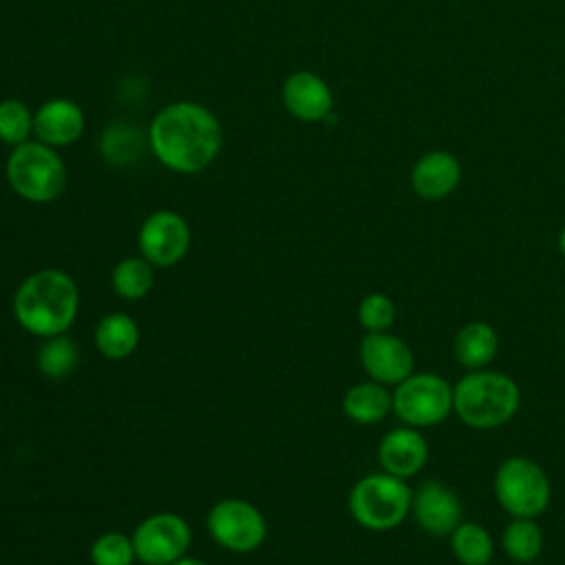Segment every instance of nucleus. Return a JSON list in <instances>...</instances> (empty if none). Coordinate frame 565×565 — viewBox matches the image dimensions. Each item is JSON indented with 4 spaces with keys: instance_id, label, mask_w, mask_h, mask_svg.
<instances>
[{
    "instance_id": "nucleus-1",
    "label": "nucleus",
    "mask_w": 565,
    "mask_h": 565,
    "mask_svg": "<svg viewBox=\"0 0 565 565\" xmlns=\"http://www.w3.org/2000/svg\"><path fill=\"white\" fill-rule=\"evenodd\" d=\"M152 154L172 172L205 170L221 152L223 130L216 115L196 102L163 106L148 130Z\"/></svg>"
},
{
    "instance_id": "nucleus-2",
    "label": "nucleus",
    "mask_w": 565,
    "mask_h": 565,
    "mask_svg": "<svg viewBox=\"0 0 565 565\" xmlns=\"http://www.w3.org/2000/svg\"><path fill=\"white\" fill-rule=\"evenodd\" d=\"M77 282L71 274L53 267L29 274L13 294V316L35 338L66 333L77 318Z\"/></svg>"
},
{
    "instance_id": "nucleus-3",
    "label": "nucleus",
    "mask_w": 565,
    "mask_h": 565,
    "mask_svg": "<svg viewBox=\"0 0 565 565\" xmlns=\"http://www.w3.org/2000/svg\"><path fill=\"white\" fill-rule=\"evenodd\" d=\"M521 406V388L503 371H468L452 384V413L475 430H492L508 424Z\"/></svg>"
},
{
    "instance_id": "nucleus-4",
    "label": "nucleus",
    "mask_w": 565,
    "mask_h": 565,
    "mask_svg": "<svg viewBox=\"0 0 565 565\" xmlns=\"http://www.w3.org/2000/svg\"><path fill=\"white\" fill-rule=\"evenodd\" d=\"M413 490L406 479L393 477L384 470L358 479L349 492L351 519L371 532H388L406 521L411 514Z\"/></svg>"
},
{
    "instance_id": "nucleus-5",
    "label": "nucleus",
    "mask_w": 565,
    "mask_h": 565,
    "mask_svg": "<svg viewBox=\"0 0 565 565\" xmlns=\"http://www.w3.org/2000/svg\"><path fill=\"white\" fill-rule=\"evenodd\" d=\"M7 181L29 203H49L64 192L66 166L55 148L42 141H24L7 157Z\"/></svg>"
},
{
    "instance_id": "nucleus-6",
    "label": "nucleus",
    "mask_w": 565,
    "mask_h": 565,
    "mask_svg": "<svg viewBox=\"0 0 565 565\" xmlns=\"http://www.w3.org/2000/svg\"><path fill=\"white\" fill-rule=\"evenodd\" d=\"M492 492L510 519H539L550 505L552 483L534 459L514 455L499 463Z\"/></svg>"
},
{
    "instance_id": "nucleus-7",
    "label": "nucleus",
    "mask_w": 565,
    "mask_h": 565,
    "mask_svg": "<svg viewBox=\"0 0 565 565\" xmlns=\"http://www.w3.org/2000/svg\"><path fill=\"white\" fill-rule=\"evenodd\" d=\"M393 413L404 426L430 428L452 413V384L433 371L411 373L393 386Z\"/></svg>"
},
{
    "instance_id": "nucleus-8",
    "label": "nucleus",
    "mask_w": 565,
    "mask_h": 565,
    "mask_svg": "<svg viewBox=\"0 0 565 565\" xmlns=\"http://www.w3.org/2000/svg\"><path fill=\"white\" fill-rule=\"evenodd\" d=\"M207 532L212 541L230 552H252L267 536L263 512L245 499H221L207 512Z\"/></svg>"
},
{
    "instance_id": "nucleus-9",
    "label": "nucleus",
    "mask_w": 565,
    "mask_h": 565,
    "mask_svg": "<svg viewBox=\"0 0 565 565\" xmlns=\"http://www.w3.org/2000/svg\"><path fill=\"white\" fill-rule=\"evenodd\" d=\"M192 530L181 514L157 512L146 516L132 532L137 561L143 565H170L185 556Z\"/></svg>"
},
{
    "instance_id": "nucleus-10",
    "label": "nucleus",
    "mask_w": 565,
    "mask_h": 565,
    "mask_svg": "<svg viewBox=\"0 0 565 565\" xmlns=\"http://www.w3.org/2000/svg\"><path fill=\"white\" fill-rule=\"evenodd\" d=\"M190 225L172 210H157L139 227V252L154 267H172L190 249Z\"/></svg>"
},
{
    "instance_id": "nucleus-11",
    "label": "nucleus",
    "mask_w": 565,
    "mask_h": 565,
    "mask_svg": "<svg viewBox=\"0 0 565 565\" xmlns=\"http://www.w3.org/2000/svg\"><path fill=\"white\" fill-rule=\"evenodd\" d=\"M358 353L369 380L384 386H397L415 371V355L411 347L391 331L364 333Z\"/></svg>"
},
{
    "instance_id": "nucleus-12",
    "label": "nucleus",
    "mask_w": 565,
    "mask_h": 565,
    "mask_svg": "<svg viewBox=\"0 0 565 565\" xmlns=\"http://www.w3.org/2000/svg\"><path fill=\"white\" fill-rule=\"evenodd\" d=\"M411 514L417 527L426 534L448 536L463 521V505L450 486L437 479H426L413 490Z\"/></svg>"
},
{
    "instance_id": "nucleus-13",
    "label": "nucleus",
    "mask_w": 565,
    "mask_h": 565,
    "mask_svg": "<svg viewBox=\"0 0 565 565\" xmlns=\"http://www.w3.org/2000/svg\"><path fill=\"white\" fill-rule=\"evenodd\" d=\"M377 461L384 472L411 479L419 475L428 461V441L419 428H393L377 444Z\"/></svg>"
},
{
    "instance_id": "nucleus-14",
    "label": "nucleus",
    "mask_w": 565,
    "mask_h": 565,
    "mask_svg": "<svg viewBox=\"0 0 565 565\" xmlns=\"http://www.w3.org/2000/svg\"><path fill=\"white\" fill-rule=\"evenodd\" d=\"M282 104L300 121H320L331 115L333 95L313 71H296L282 84Z\"/></svg>"
},
{
    "instance_id": "nucleus-15",
    "label": "nucleus",
    "mask_w": 565,
    "mask_h": 565,
    "mask_svg": "<svg viewBox=\"0 0 565 565\" xmlns=\"http://www.w3.org/2000/svg\"><path fill=\"white\" fill-rule=\"evenodd\" d=\"M84 132V113L73 99L55 97L33 113V135L51 148L75 143Z\"/></svg>"
},
{
    "instance_id": "nucleus-16",
    "label": "nucleus",
    "mask_w": 565,
    "mask_h": 565,
    "mask_svg": "<svg viewBox=\"0 0 565 565\" xmlns=\"http://www.w3.org/2000/svg\"><path fill=\"white\" fill-rule=\"evenodd\" d=\"M461 181V166L455 154L433 150L417 159L411 172V185L424 201H439L455 192Z\"/></svg>"
},
{
    "instance_id": "nucleus-17",
    "label": "nucleus",
    "mask_w": 565,
    "mask_h": 565,
    "mask_svg": "<svg viewBox=\"0 0 565 565\" xmlns=\"http://www.w3.org/2000/svg\"><path fill=\"white\" fill-rule=\"evenodd\" d=\"M452 351H455V360L466 371L488 369L499 351V335L490 322L472 320L457 331Z\"/></svg>"
},
{
    "instance_id": "nucleus-18",
    "label": "nucleus",
    "mask_w": 565,
    "mask_h": 565,
    "mask_svg": "<svg viewBox=\"0 0 565 565\" xmlns=\"http://www.w3.org/2000/svg\"><path fill=\"white\" fill-rule=\"evenodd\" d=\"M342 411L355 424H380L393 411V391L375 380L358 382L344 393Z\"/></svg>"
},
{
    "instance_id": "nucleus-19",
    "label": "nucleus",
    "mask_w": 565,
    "mask_h": 565,
    "mask_svg": "<svg viewBox=\"0 0 565 565\" xmlns=\"http://www.w3.org/2000/svg\"><path fill=\"white\" fill-rule=\"evenodd\" d=\"M95 347L108 360H124L132 355L139 344V327L128 313H106L95 327Z\"/></svg>"
},
{
    "instance_id": "nucleus-20",
    "label": "nucleus",
    "mask_w": 565,
    "mask_h": 565,
    "mask_svg": "<svg viewBox=\"0 0 565 565\" xmlns=\"http://www.w3.org/2000/svg\"><path fill=\"white\" fill-rule=\"evenodd\" d=\"M450 552L459 565H490L494 556V539L481 523L461 521L450 534Z\"/></svg>"
},
{
    "instance_id": "nucleus-21",
    "label": "nucleus",
    "mask_w": 565,
    "mask_h": 565,
    "mask_svg": "<svg viewBox=\"0 0 565 565\" xmlns=\"http://www.w3.org/2000/svg\"><path fill=\"white\" fill-rule=\"evenodd\" d=\"M543 545L545 536L536 519H510L501 532V547L505 556L521 565L534 563L541 556Z\"/></svg>"
},
{
    "instance_id": "nucleus-22",
    "label": "nucleus",
    "mask_w": 565,
    "mask_h": 565,
    "mask_svg": "<svg viewBox=\"0 0 565 565\" xmlns=\"http://www.w3.org/2000/svg\"><path fill=\"white\" fill-rule=\"evenodd\" d=\"M77 362H79V351L66 333L44 338V342L40 344V349L35 353L38 371L44 377L55 380V382L68 377L75 371Z\"/></svg>"
},
{
    "instance_id": "nucleus-23",
    "label": "nucleus",
    "mask_w": 565,
    "mask_h": 565,
    "mask_svg": "<svg viewBox=\"0 0 565 565\" xmlns=\"http://www.w3.org/2000/svg\"><path fill=\"white\" fill-rule=\"evenodd\" d=\"M154 276H152V265L143 256H128L121 258L110 274V285L115 294L124 300H139L148 296L152 289Z\"/></svg>"
},
{
    "instance_id": "nucleus-24",
    "label": "nucleus",
    "mask_w": 565,
    "mask_h": 565,
    "mask_svg": "<svg viewBox=\"0 0 565 565\" xmlns=\"http://www.w3.org/2000/svg\"><path fill=\"white\" fill-rule=\"evenodd\" d=\"M143 135L139 128L128 124L110 126L102 137V154L110 166H130L141 157Z\"/></svg>"
},
{
    "instance_id": "nucleus-25",
    "label": "nucleus",
    "mask_w": 565,
    "mask_h": 565,
    "mask_svg": "<svg viewBox=\"0 0 565 565\" xmlns=\"http://www.w3.org/2000/svg\"><path fill=\"white\" fill-rule=\"evenodd\" d=\"M33 135V113L20 99L0 102V141L15 148Z\"/></svg>"
},
{
    "instance_id": "nucleus-26",
    "label": "nucleus",
    "mask_w": 565,
    "mask_h": 565,
    "mask_svg": "<svg viewBox=\"0 0 565 565\" xmlns=\"http://www.w3.org/2000/svg\"><path fill=\"white\" fill-rule=\"evenodd\" d=\"M93 565H132L137 561L132 536L124 532H104L90 545Z\"/></svg>"
},
{
    "instance_id": "nucleus-27",
    "label": "nucleus",
    "mask_w": 565,
    "mask_h": 565,
    "mask_svg": "<svg viewBox=\"0 0 565 565\" xmlns=\"http://www.w3.org/2000/svg\"><path fill=\"white\" fill-rule=\"evenodd\" d=\"M395 316H397L395 302L382 291L366 294L358 305V322L366 333L391 331Z\"/></svg>"
},
{
    "instance_id": "nucleus-28",
    "label": "nucleus",
    "mask_w": 565,
    "mask_h": 565,
    "mask_svg": "<svg viewBox=\"0 0 565 565\" xmlns=\"http://www.w3.org/2000/svg\"><path fill=\"white\" fill-rule=\"evenodd\" d=\"M170 565H207V563H203V561H199V558H192V556H181L179 561H174V563H170Z\"/></svg>"
},
{
    "instance_id": "nucleus-29",
    "label": "nucleus",
    "mask_w": 565,
    "mask_h": 565,
    "mask_svg": "<svg viewBox=\"0 0 565 565\" xmlns=\"http://www.w3.org/2000/svg\"><path fill=\"white\" fill-rule=\"evenodd\" d=\"M558 252H561V256L565 258V225H563V230L558 232Z\"/></svg>"
}]
</instances>
